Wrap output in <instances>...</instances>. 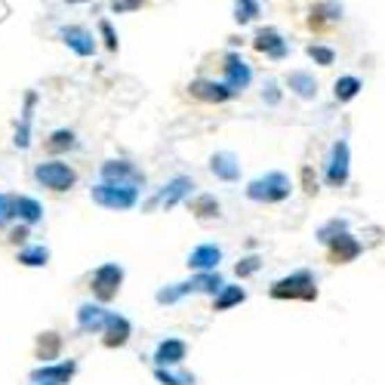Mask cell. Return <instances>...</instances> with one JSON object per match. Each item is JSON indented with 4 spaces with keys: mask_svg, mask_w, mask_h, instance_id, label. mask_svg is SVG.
Segmentation results:
<instances>
[{
    "mask_svg": "<svg viewBox=\"0 0 385 385\" xmlns=\"http://www.w3.org/2000/svg\"><path fill=\"white\" fill-rule=\"evenodd\" d=\"M253 44H256V49H259V53H268L272 59H284V56H287V44H284L281 34L272 31V28H265V31L256 34Z\"/></svg>",
    "mask_w": 385,
    "mask_h": 385,
    "instance_id": "e0dca14e",
    "label": "cell"
},
{
    "mask_svg": "<svg viewBox=\"0 0 385 385\" xmlns=\"http://www.w3.org/2000/svg\"><path fill=\"white\" fill-rule=\"evenodd\" d=\"M74 370H77V363L74 361H62V363H56V367H38V370H31V382H44V385H65L71 376H74Z\"/></svg>",
    "mask_w": 385,
    "mask_h": 385,
    "instance_id": "ba28073f",
    "label": "cell"
},
{
    "mask_svg": "<svg viewBox=\"0 0 385 385\" xmlns=\"http://www.w3.org/2000/svg\"><path fill=\"white\" fill-rule=\"evenodd\" d=\"M287 83H290V90H296L302 99H311V96L318 92L315 77H311V74H305V71H293V74L287 77Z\"/></svg>",
    "mask_w": 385,
    "mask_h": 385,
    "instance_id": "44dd1931",
    "label": "cell"
},
{
    "mask_svg": "<svg viewBox=\"0 0 385 385\" xmlns=\"http://www.w3.org/2000/svg\"><path fill=\"white\" fill-rule=\"evenodd\" d=\"M256 268H259V259H256V256H249V259H244V262L238 265V275H240V277H247V275H253Z\"/></svg>",
    "mask_w": 385,
    "mask_h": 385,
    "instance_id": "e575fe53",
    "label": "cell"
},
{
    "mask_svg": "<svg viewBox=\"0 0 385 385\" xmlns=\"http://www.w3.org/2000/svg\"><path fill=\"white\" fill-rule=\"evenodd\" d=\"M120 281H124V268H120L117 262H105V265L92 275V290H96V296L102 299V302H108V299L117 296Z\"/></svg>",
    "mask_w": 385,
    "mask_h": 385,
    "instance_id": "5b68a950",
    "label": "cell"
},
{
    "mask_svg": "<svg viewBox=\"0 0 385 385\" xmlns=\"http://www.w3.org/2000/svg\"><path fill=\"white\" fill-rule=\"evenodd\" d=\"M34 179H38L44 188H53V191H68L74 185V170L62 161H44L34 167Z\"/></svg>",
    "mask_w": 385,
    "mask_h": 385,
    "instance_id": "3957f363",
    "label": "cell"
},
{
    "mask_svg": "<svg viewBox=\"0 0 385 385\" xmlns=\"http://www.w3.org/2000/svg\"><path fill=\"white\" fill-rule=\"evenodd\" d=\"M256 16H259V3H256V0H238V3H234V19H238L240 25L253 22Z\"/></svg>",
    "mask_w": 385,
    "mask_h": 385,
    "instance_id": "83f0119b",
    "label": "cell"
},
{
    "mask_svg": "<svg viewBox=\"0 0 385 385\" xmlns=\"http://www.w3.org/2000/svg\"><path fill=\"white\" fill-rule=\"evenodd\" d=\"M185 287H188V293H191V290H201V293H216V290H222L225 284H222V277H219V275H201V277H195V281H188Z\"/></svg>",
    "mask_w": 385,
    "mask_h": 385,
    "instance_id": "cb8c5ba5",
    "label": "cell"
},
{
    "mask_svg": "<svg viewBox=\"0 0 385 385\" xmlns=\"http://www.w3.org/2000/svg\"><path fill=\"white\" fill-rule=\"evenodd\" d=\"M99 31H102V38H105V47L117 49V34H114V28H111L108 19H102V22H99Z\"/></svg>",
    "mask_w": 385,
    "mask_h": 385,
    "instance_id": "1f68e13d",
    "label": "cell"
},
{
    "mask_svg": "<svg viewBox=\"0 0 385 385\" xmlns=\"http://www.w3.org/2000/svg\"><path fill=\"white\" fill-rule=\"evenodd\" d=\"M185 352H188V345H185L182 339H163L161 345H158V354H154V361H158L161 367H170V363L185 361Z\"/></svg>",
    "mask_w": 385,
    "mask_h": 385,
    "instance_id": "ac0fdd59",
    "label": "cell"
},
{
    "mask_svg": "<svg viewBox=\"0 0 385 385\" xmlns=\"http://www.w3.org/2000/svg\"><path fill=\"white\" fill-rule=\"evenodd\" d=\"M191 213H197L201 219H213V216H219V204H216V197H210V195L197 197V201L191 204Z\"/></svg>",
    "mask_w": 385,
    "mask_h": 385,
    "instance_id": "4316f807",
    "label": "cell"
},
{
    "mask_svg": "<svg viewBox=\"0 0 385 385\" xmlns=\"http://www.w3.org/2000/svg\"><path fill=\"white\" fill-rule=\"evenodd\" d=\"M358 92H361L358 77H339V81H336V99H339V102H352Z\"/></svg>",
    "mask_w": 385,
    "mask_h": 385,
    "instance_id": "484cf974",
    "label": "cell"
},
{
    "mask_svg": "<svg viewBox=\"0 0 385 385\" xmlns=\"http://www.w3.org/2000/svg\"><path fill=\"white\" fill-rule=\"evenodd\" d=\"M65 3H90V0H65Z\"/></svg>",
    "mask_w": 385,
    "mask_h": 385,
    "instance_id": "74e56055",
    "label": "cell"
},
{
    "mask_svg": "<svg viewBox=\"0 0 385 385\" xmlns=\"http://www.w3.org/2000/svg\"><path fill=\"white\" fill-rule=\"evenodd\" d=\"M191 188H195V182H191L188 176H176V179L170 182V185H163V191H161L158 197H154V204H161V206H167V210H170V206L179 204Z\"/></svg>",
    "mask_w": 385,
    "mask_h": 385,
    "instance_id": "4fadbf2b",
    "label": "cell"
},
{
    "mask_svg": "<svg viewBox=\"0 0 385 385\" xmlns=\"http://www.w3.org/2000/svg\"><path fill=\"white\" fill-rule=\"evenodd\" d=\"M247 195L253 197V201L277 204V201H284V197L290 195V179L284 173H268V176H262V179L249 182Z\"/></svg>",
    "mask_w": 385,
    "mask_h": 385,
    "instance_id": "7a4b0ae2",
    "label": "cell"
},
{
    "mask_svg": "<svg viewBox=\"0 0 385 385\" xmlns=\"http://www.w3.org/2000/svg\"><path fill=\"white\" fill-rule=\"evenodd\" d=\"M225 74H228V83L225 87L231 90V92H240L249 83V65L244 59H240V56H225Z\"/></svg>",
    "mask_w": 385,
    "mask_h": 385,
    "instance_id": "8fae6325",
    "label": "cell"
},
{
    "mask_svg": "<svg viewBox=\"0 0 385 385\" xmlns=\"http://www.w3.org/2000/svg\"><path fill=\"white\" fill-rule=\"evenodd\" d=\"M49 151H65V148H74V133L71 130H56L47 142Z\"/></svg>",
    "mask_w": 385,
    "mask_h": 385,
    "instance_id": "f1b7e54d",
    "label": "cell"
},
{
    "mask_svg": "<svg viewBox=\"0 0 385 385\" xmlns=\"http://www.w3.org/2000/svg\"><path fill=\"white\" fill-rule=\"evenodd\" d=\"M13 219V197L10 195H0V228Z\"/></svg>",
    "mask_w": 385,
    "mask_h": 385,
    "instance_id": "836d02e7",
    "label": "cell"
},
{
    "mask_svg": "<svg viewBox=\"0 0 385 385\" xmlns=\"http://www.w3.org/2000/svg\"><path fill=\"white\" fill-rule=\"evenodd\" d=\"M19 262L28 268H40V265H47L49 262V249L47 247H28L19 253Z\"/></svg>",
    "mask_w": 385,
    "mask_h": 385,
    "instance_id": "603a6c76",
    "label": "cell"
},
{
    "mask_svg": "<svg viewBox=\"0 0 385 385\" xmlns=\"http://www.w3.org/2000/svg\"><path fill=\"white\" fill-rule=\"evenodd\" d=\"M13 216H19L25 225H34L44 219V206L34 201V197L19 195V197H13Z\"/></svg>",
    "mask_w": 385,
    "mask_h": 385,
    "instance_id": "2e32d148",
    "label": "cell"
},
{
    "mask_svg": "<svg viewBox=\"0 0 385 385\" xmlns=\"http://www.w3.org/2000/svg\"><path fill=\"white\" fill-rule=\"evenodd\" d=\"M191 96H195V99H204V102H225V99H231L234 92L228 90L225 83L195 81V83H191Z\"/></svg>",
    "mask_w": 385,
    "mask_h": 385,
    "instance_id": "9a60e30c",
    "label": "cell"
},
{
    "mask_svg": "<svg viewBox=\"0 0 385 385\" xmlns=\"http://www.w3.org/2000/svg\"><path fill=\"white\" fill-rule=\"evenodd\" d=\"M213 173L219 176V179H225V182H234L240 176V163H238V158H234L231 151H219L216 158H213Z\"/></svg>",
    "mask_w": 385,
    "mask_h": 385,
    "instance_id": "d6986e66",
    "label": "cell"
},
{
    "mask_svg": "<svg viewBox=\"0 0 385 385\" xmlns=\"http://www.w3.org/2000/svg\"><path fill=\"white\" fill-rule=\"evenodd\" d=\"M302 185H305V191H309V195H315V191H318V182H315V176H311L309 167L302 170Z\"/></svg>",
    "mask_w": 385,
    "mask_h": 385,
    "instance_id": "d590c367",
    "label": "cell"
},
{
    "mask_svg": "<svg viewBox=\"0 0 385 385\" xmlns=\"http://www.w3.org/2000/svg\"><path fill=\"white\" fill-rule=\"evenodd\" d=\"M92 201L108 210H130L139 201V185H114V182H99L90 191Z\"/></svg>",
    "mask_w": 385,
    "mask_h": 385,
    "instance_id": "6da1fadb",
    "label": "cell"
},
{
    "mask_svg": "<svg viewBox=\"0 0 385 385\" xmlns=\"http://www.w3.org/2000/svg\"><path fill=\"white\" fill-rule=\"evenodd\" d=\"M25 238H28V225H19V228H13V231H10V240H13V244H22Z\"/></svg>",
    "mask_w": 385,
    "mask_h": 385,
    "instance_id": "8d00e7d4",
    "label": "cell"
},
{
    "mask_svg": "<svg viewBox=\"0 0 385 385\" xmlns=\"http://www.w3.org/2000/svg\"><path fill=\"white\" fill-rule=\"evenodd\" d=\"M102 182L114 185H142V173L126 161H108L102 163Z\"/></svg>",
    "mask_w": 385,
    "mask_h": 385,
    "instance_id": "52a82bcc",
    "label": "cell"
},
{
    "mask_svg": "<svg viewBox=\"0 0 385 385\" xmlns=\"http://www.w3.org/2000/svg\"><path fill=\"white\" fill-rule=\"evenodd\" d=\"M309 56L315 62H320V65H333V49H327V47H309Z\"/></svg>",
    "mask_w": 385,
    "mask_h": 385,
    "instance_id": "4dcf8cb0",
    "label": "cell"
},
{
    "mask_svg": "<svg viewBox=\"0 0 385 385\" xmlns=\"http://www.w3.org/2000/svg\"><path fill=\"white\" fill-rule=\"evenodd\" d=\"M158 382H163V385H191V376H173V373H167V370H158Z\"/></svg>",
    "mask_w": 385,
    "mask_h": 385,
    "instance_id": "f546056e",
    "label": "cell"
},
{
    "mask_svg": "<svg viewBox=\"0 0 385 385\" xmlns=\"http://www.w3.org/2000/svg\"><path fill=\"white\" fill-rule=\"evenodd\" d=\"M105 320H108V311L99 309V305H81L77 309V327H81V333H96L105 327Z\"/></svg>",
    "mask_w": 385,
    "mask_h": 385,
    "instance_id": "5bb4252c",
    "label": "cell"
},
{
    "mask_svg": "<svg viewBox=\"0 0 385 385\" xmlns=\"http://www.w3.org/2000/svg\"><path fill=\"white\" fill-rule=\"evenodd\" d=\"M62 348V339L56 336V333H44V336L38 339V358L40 361H53L56 354H59Z\"/></svg>",
    "mask_w": 385,
    "mask_h": 385,
    "instance_id": "7402d4cb",
    "label": "cell"
},
{
    "mask_svg": "<svg viewBox=\"0 0 385 385\" xmlns=\"http://www.w3.org/2000/svg\"><path fill=\"white\" fill-rule=\"evenodd\" d=\"M348 179V142H336L330 154V167H327V182L342 185Z\"/></svg>",
    "mask_w": 385,
    "mask_h": 385,
    "instance_id": "30bf717a",
    "label": "cell"
},
{
    "mask_svg": "<svg viewBox=\"0 0 385 385\" xmlns=\"http://www.w3.org/2000/svg\"><path fill=\"white\" fill-rule=\"evenodd\" d=\"M358 256H361V244L352 238V234H336V238H330V262L345 265V262L358 259Z\"/></svg>",
    "mask_w": 385,
    "mask_h": 385,
    "instance_id": "9c48e42d",
    "label": "cell"
},
{
    "mask_svg": "<svg viewBox=\"0 0 385 385\" xmlns=\"http://www.w3.org/2000/svg\"><path fill=\"white\" fill-rule=\"evenodd\" d=\"M102 330H105V345H108V348H120L126 339H130L133 327H130V320H126V318L111 315V311H108V320H105Z\"/></svg>",
    "mask_w": 385,
    "mask_h": 385,
    "instance_id": "7c38bea8",
    "label": "cell"
},
{
    "mask_svg": "<svg viewBox=\"0 0 385 385\" xmlns=\"http://www.w3.org/2000/svg\"><path fill=\"white\" fill-rule=\"evenodd\" d=\"M219 259H222V249L213 247V244H206V247H197L195 253L188 256V265L191 268H201V272H210V268L219 265Z\"/></svg>",
    "mask_w": 385,
    "mask_h": 385,
    "instance_id": "ffe728a7",
    "label": "cell"
},
{
    "mask_svg": "<svg viewBox=\"0 0 385 385\" xmlns=\"http://www.w3.org/2000/svg\"><path fill=\"white\" fill-rule=\"evenodd\" d=\"M142 3H145V0H111V10L120 16V13H133V10H139Z\"/></svg>",
    "mask_w": 385,
    "mask_h": 385,
    "instance_id": "d6a6232c",
    "label": "cell"
},
{
    "mask_svg": "<svg viewBox=\"0 0 385 385\" xmlns=\"http://www.w3.org/2000/svg\"><path fill=\"white\" fill-rule=\"evenodd\" d=\"M59 38H62V44L71 47L77 56H92L96 53V38L87 31V28H81V25H65V28H59Z\"/></svg>",
    "mask_w": 385,
    "mask_h": 385,
    "instance_id": "8992f818",
    "label": "cell"
},
{
    "mask_svg": "<svg viewBox=\"0 0 385 385\" xmlns=\"http://www.w3.org/2000/svg\"><path fill=\"white\" fill-rule=\"evenodd\" d=\"M272 296L275 299H305V302H311V299H318V287L309 272H299V275H290V277H284V281H277L272 287Z\"/></svg>",
    "mask_w": 385,
    "mask_h": 385,
    "instance_id": "277c9868",
    "label": "cell"
},
{
    "mask_svg": "<svg viewBox=\"0 0 385 385\" xmlns=\"http://www.w3.org/2000/svg\"><path fill=\"white\" fill-rule=\"evenodd\" d=\"M247 293L240 287H222V293H219L216 299V311H228L231 305H238V302H244Z\"/></svg>",
    "mask_w": 385,
    "mask_h": 385,
    "instance_id": "d4e9b609",
    "label": "cell"
}]
</instances>
